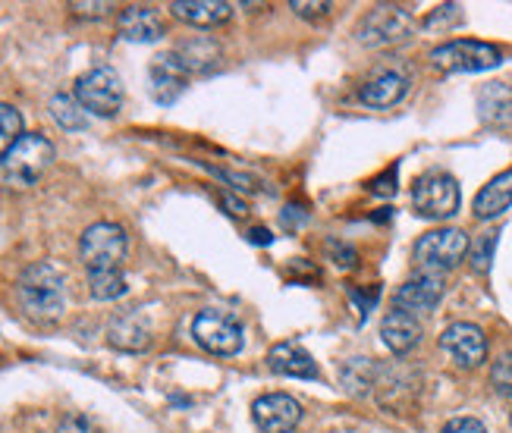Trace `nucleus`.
<instances>
[{
    "label": "nucleus",
    "mask_w": 512,
    "mask_h": 433,
    "mask_svg": "<svg viewBox=\"0 0 512 433\" xmlns=\"http://www.w3.org/2000/svg\"><path fill=\"white\" fill-rule=\"evenodd\" d=\"M16 292H19L22 308H26L32 317H38V321H54V317L63 314L66 280H63V273L48 261L29 264L26 270H22Z\"/></svg>",
    "instance_id": "obj_1"
},
{
    "label": "nucleus",
    "mask_w": 512,
    "mask_h": 433,
    "mask_svg": "<svg viewBox=\"0 0 512 433\" xmlns=\"http://www.w3.org/2000/svg\"><path fill=\"white\" fill-rule=\"evenodd\" d=\"M51 164H54V145L44 135L29 132L4 154V161H0V182L10 189H29L48 173Z\"/></svg>",
    "instance_id": "obj_2"
},
{
    "label": "nucleus",
    "mask_w": 512,
    "mask_h": 433,
    "mask_svg": "<svg viewBox=\"0 0 512 433\" xmlns=\"http://www.w3.org/2000/svg\"><path fill=\"white\" fill-rule=\"evenodd\" d=\"M469 236L453 226H443V230H431L415 242V264L418 273H437L443 277L447 270L459 267L469 255Z\"/></svg>",
    "instance_id": "obj_3"
},
{
    "label": "nucleus",
    "mask_w": 512,
    "mask_h": 433,
    "mask_svg": "<svg viewBox=\"0 0 512 433\" xmlns=\"http://www.w3.org/2000/svg\"><path fill=\"white\" fill-rule=\"evenodd\" d=\"M431 63L443 73H484L503 63L497 44L475 41V38H456L440 44L431 51Z\"/></svg>",
    "instance_id": "obj_4"
},
{
    "label": "nucleus",
    "mask_w": 512,
    "mask_h": 433,
    "mask_svg": "<svg viewBox=\"0 0 512 433\" xmlns=\"http://www.w3.org/2000/svg\"><path fill=\"white\" fill-rule=\"evenodd\" d=\"M192 339L211 355H236L242 352V343H246V330H242V324L230 311L205 308L192 321Z\"/></svg>",
    "instance_id": "obj_5"
},
{
    "label": "nucleus",
    "mask_w": 512,
    "mask_h": 433,
    "mask_svg": "<svg viewBox=\"0 0 512 433\" xmlns=\"http://www.w3.org/2000/svg\"><path fill=\"white\" fill-rule=\"evenodd\" d=\"M459 182L443 173V170H431L425 176L415 179V189H412V208L418 217H428V220H447L459 211Z\"/></svg>",
    "instance_id": "obj_6"
},
{
    "label": "nucleus",
    "mask_w": 512,
    "mask_h": 433,
    "mask_svg": "<svg viewBox=\"0 0 512 433\" xmlns=\"http://www.w3.org/2000/svg\"><path fill=\"white\" fill-rule=\"evenodd\" d=\"M79 255L88 273L98 270H120L126 258V233L117 223H95L88 226L79 239Z\"/></svg>",
    "instance_id": "obj_7"
},
{
    "label": "nucleus",
    "mask_w": 512,
    "mask_h": 433,
    "mask_svg": "<svg viewBox=\"0 0 512 433\" xmlns=\"http://www.w3.org/2000/svg\"><path fill=\"white\" fill-rule=\"evenodd\" d=\"M76 101L82 104V110L95 113V117H117L123 107V82L107 66L88 70L76 82Z\"/></svg>",
    "instance_id": "obj_8"
},
{
    "label": "nucleus",
    "mask_w": 512,
    "mask_h": 433,
    "mask_svg": "<svg viewBox=\"0 0 512 433\" xmlns=\"http://www.w3.org/2000/svg\"><path fill=\"white\" fill-rule=\"evenodd\" d=\"M415 32V19L393 4H381L374 7L359 26V41L368 44V48H390V44H403L409 41Z\"/></svg>",
    "instance_id": "obj_9"
},
{
    "label": "nucleus",
    "mask_w": 512,
    "mask_h": 433,
    "mask_svg": "<svg viewBox=\"0 0 512 433\" xmlns=\"http://www.w3.org/2000/svg\"><path fill=\"white\" fill-rule=\"evenodd\" d=\"M440 349L447 352L459 368H478V364L487 358V336L481 333V327L475 324H450L440 336Z\"/></svg>",
    "instance_id": "obj_10"
},
{
    "label": "nucleus",
    "mask_w": 512,
    "mask_h": 433,
    "mask_svg": "<svg viewBox=\"0 0 512 433\" xmlns=\"http://www.w3.org/2000/svg\"><path fill=\"white\" fill-rule=\"evenodd\" d=\"M252 418L261 433H293L302 418V405L286 393H267L255 399Z\"/></svg>",
    "instance_id": "obj_11"
},
{
    "label": "nucleus",
    "mask_w": 512,
    "mask_h": 433,
    "mask_svg": "<svg viewBox=\"0 0 512 433\" xmlns=\"http://www.w3.org/2000/svg\"><path fill=\"white\" fill-rule=\"evenodd\" d=\"M186 82H189V70L183 66V60L176 57V51L151 60V66H148V91H151V98L158 104H173L186 91Z\"/></svg>",
    "instance_id": "obj_12"
},
{
    "label": "nucleus",
    "mask_w": 512,
    "mask_h": 433,
    "mask_svg": "<svg viewBox=\"0 0 512 433\" xmlns=\"http://www.w3.org/2000/svg\"><path fill=\"white\" fill-rule=\"evenodd\" d=\"M443 299V277L437 273H415L412 280H406L403 286L396 289L393 295V305L396 311H406V314H428L440 305Z\"/></svg>",
    "instance_id": "obj_13"
},
{
    "label": "nucleus",
    "mask_w": 512,
    "mask_h": 433,
    "mask_svg": "<svg viewBox=\"0 0 512 433\" xmlns=\"http://www.w3.org/2000/svg\"><path fill=\"white\" fill-rule=\"evenodd\" d=\"M267 368L280 377H293V380H318V361L311 358L308 349H302L299 343H277L267 352Z\"/></svg>",
    "instance_id": "obj_14"
},
{
    "label": "nucleus",
    "mask_w": 512,
    "mask_h": 433,
    "mask_svg": "<svg viewBox=\"0 0 512 433\" xmlns=\"http://www.w3.org/2000/svg\"><path fill=\"white\" fill-rule=\"evenodd\" d=\"M117 29L126 41H139V44H151V41H161L164 35V19L154 7H139L132 4L120 13L117 19Z\"/></svg>",
    "instance_id": "obj_15"
},
{
    "label": "nucleus",
    "mask_w": 512,
    "mask_h": 433,
    "mask_svg": "<svg viewBox=\"0 0 512 433\" xmlns=\"http://www.w3.org/2000/svg\"><path fill=\"white\" fill-rule=\"evenodd\" d=\"M406 91H409V76L406 73H396V70H384V73H377L374 79H368L359 91V98L362 104L368 107H377V110H384V107H393L406 98Z\"/></svg>",
    "instance_id": "obj_16"
},
{
    "label": "nucleus",
    "mask_w": 512,
    "mask_h": 433,
    "mask_svg": "<svg viewBox=\"0 0 512 433\" xmlns=\"http://www.w3.org/2000/svg\"><path fill=\"white\" fill-rule=\"evenodd\" d=\"M170 13L180 22H189V26L211 29L230 19L233 4H227V0H173Z\"/></svg>",
    "instance_id": "obj_17"
},
{
    "label": "nucleus",
    "mask_w": 512,
    "mask_h": 433,
    "mask_svg": "<svg viewBox=\"0 0 512 433\" xmlns=\"http://www.w3.org/2000/svg\"><path fill=\"white\" fill-rule=\"evenodd\" d=\"M381 339L393 355H406L421 343V324L418 317L406 311H390L381 321Z\"/></svg>",
    "instance_id": "obj_18"
},
{
    "label": "nucleus",
    "mask_w": 512,
    "mask_h": 433,
    "mask_svg": "<svg viewBox=\"0 0 512 433\" xmlns=\"http://www.w3.org/2000/svg\"><path fill=\"white\" fill-rule=\"evenodd\" d=\"M107 339H110V346H117L123 352H142L151 346V330H148V321L142 314L129 311V314H120L117 321L110 324Z\"/></svg>",
    "instance_id": "obj_19"
},
{
    "label": "nucleus",
    "mask_w": 512,
    "mask_h": 433,
    "mask_svg": "<svg viewBox=\"0 0 512 433\" xmlns=\"http://www.w3.org/2000/svg\"><path fill=\"white\" fill-rule=\"evenodd\" d=\"M478 117L487 126H506V123H512V85H506V82H487L478 91Z\"/></svg>",
    "instance_id": "obj_20"
},
{
    "label": "nucleus",
    "mask_w": 512,
    "mask_h": 433,
    "mask_svg": "<svg viewBox=\"0 0 512 433\" xmlns=\"http://www.w3.org/2000/svg\"><path fill=\"white\" fill-rule=\"evenodd\" d=\"M509 204H512V170H503L475 195V217L494 220L503 211H509Z\"/></svg>",
    "instance_id": "obj_21"
},
{
    "label": "nucleus",
    "mask_w": 512,
    "mask_h": 433,
    "mask_svg": "<svg viewBox=\"0 0 512 433\" xmlns=\"http://www.w3.org/2000/svg\"><path fill=\"white\" fill-rule=\"evenodd\" d=\"M126 277L123 270H98V273H88V292L95 295L98 302H114L120 295H126Z\"/></svg>",
    "instance_id": "obj_22"
},
{
    "label": "nucleus",
    "mask_w": 512,
    "mask_h": 433,
    "mask_svg": "<svg viewBox=\"0 0 512 433\" xmlns=\"http://www.w3.org/2000/svg\"><path fill=\"white\" fill-rule=\"evenodd\" d=\"M51 117L57 120L60 129H70V132H79L88 126V117L82 104L76 101V95H54L51 98Z\"/></svg>",
    "instance_id": "obj_23"
},
{
    "label": "nucleus",
    "mask_w": 512,
    "mask_h": 433,
    "mask_svg": "<svg viewBox=\"0 0 512 433\" xmlns=\"http://www.w3.org/2000/svg\"><path fill=\"white\" fill-rule=\"evenodd\" d=\"M22 139V113L13 104H0V161Z\"/></svg>",
    "instance_id": "obj_24"
},
{
    "label": "nucleus",
    "mask_w": 512,
    "mask_h": 433,
    "mask_svg": "<svg viewBox=\"0 0 512 433\" xmlns=\"http://www.w3.org/2000/svg\"><path fill=\"white\" fill-rule=\"evenodd\" d=\"M497 239H500V233H481L478 236V242L469 248V258H472V270L475 273H484L491 270V264H494V252H497Z\"/></svg>",
    "instance_id": "obj_25"
},
{
    "label": "nucleus",
    "mask_w": 512,
    "mask_h": 433,
    "mask_svg": "<svg viewBox=\"0 0 512 433\" xmlns=\"http://www.w3.org/2000/svg\"><path fill=\"white\" fill-rule=\"evenodd\" d=\"M491 386L497 390V396L512 399V352H503L494 368H491Z\"/></svg>",
    "instance_id": "obj_26"
},
{
    "label": "nucleus",
    "mask_w": 512,
    "mask_h": 433,
    "mask_svg": "<svg viewBox=\"0 0 512 433\" xmlns=\"http://www.w3.org/2000/svg\"><path fill=\"white\" fill-rule=\"evenodd\" d=\"M327 255H330L333 264L343 267V270H352L355 261H359V255H355V248L346 245V242H340V239H330V242H327Z\"/></svg>",
    "instance_id": "obj_27"
},
{
    "label": "nucleus",
    "mask_w": 512,
    "mask_h": 433,
    "mask_svg": "<svg viewBox=\"0 0 512 433\" xmlns=\"http://www.w3.org/2000/svg\"><path fill=\"white\" fill-rule=\"evenodd\" d=\"M456 22H462V10L456 4H447V7H437L428 19H425V26L428 29H437V26H456Z\"/></svg>",
    "instance_id": "obj_28"
},
{
    "label": "nucleus",
    "mask_w": 512,
    "mask_h": 433,
    "mask_svg": "<svg viewBox=\"0 0 512 433\" xmlns=\"http://www.w3.org/2000/svg\"><path fill=\"white\" fill-rule=\"evenodd\" d=\"M57 433H98V430H95V424L88 421L85 415H66L57 424Z\"/></svg>",
    "instance_id": "obj_29"
},
{
    "label": "nucleus",
    "mask_w": 512,
    "mask_h": 433,
    "mask_svg": "<svg viewBox=\"0 0 512 433\" xmlns=\"http://www.w3.org/2000/svg\"><path fill=\"white\" fill-rule=\"evenodd\" d=\"M440 433H487V427L478 418H453L443 424Z\"/></svg>",
    "instance_id": "obj_30"
},
{
    "label": "nucleus",
    "mask_w": 512,
    "mask_h": 433,
    "mask_svg": "<svg viewBox=\"0 0 512 433\" xmlns=\"http://www.w3.org/2000/svg\"><path fill=\"white\" fill-rule=\"evenodd\" d=\"M289 10H293L296 16H302V19H321V16L330 13V4H327V0H321V4H302V0H293Z\"/></svg>",
    "instance_id": "obj_31"
},
{
    "label": "nucleus",
    "mask_w": 512,
    "mask_h": 433,
    "mask_svg": "<svg viewBox=\"0 0 512 433\" xmlns=\"http://www.w3.org/2000/svg\"><path fill=\"white\" fill-rule=\"evenodd\" d=\"M371 192L374 195H396V164L393 167H387L384 170V176H377V179H371Z\"/></svg>",
    "instance_id": "obj_32"
},
{
    "label": "nucleus",
    "mask_w": 512,
    "mask_h": 433,
    "mask_svg": "<svg viewBox=\"0 0 512 433\" xmlns=\"http://www.w3.org/2000/svg\"><path fill=\"white\" fill-rule=\"evenodd\" d=\"M82 16H104L107 10H114V4H70Z\"/></svg>",
    "instance_id": "obj_33"
},
{
    "label": "nucleus",
    "mask_w": 512,
    "mask_h": 433,
    "mask_svg": "<svg viewBox=\"0 0 512 433\" xmlns=\"http://www.w3.org/2000/svg\"><path fill=\"white\" fill-rule=\"evenodd\" d=\"M224 204L230 208V214H246V201H236V198L224 195Z\"/></svg>",
    "instance_id": "obj_34"
},
{
    "label": "nucleus",
    "mask_w": 512,
    "mask_h": 433,
    "mask_svg": "<svg viewBox=\"0 0 512 433\" xmlns=\"http://www.w3.org/2000/svg\"><path fill=\"white\" fill-rule=\"evenodd\" d=\"M252 242L255 245H271V233L261 230V226H255V230H252Z\"/></svg>",
    "instance_id": "obj_35"
},
{
    "label": "nucleus",
    "mask_w": 512,
    "mask_h": 433,
    "mask_svg": "<svg viewBox=\"0 0 512 433\" xmlns=\"http://www.w3.org/2000/svg\"><path fill=\"white\" fill-rule=\"evenodd\" d=\"M509 424H512V415H509Z\"/></svg>",
    "instance_id": "obj_36"
}]
</instances>
